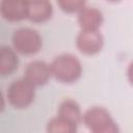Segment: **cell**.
<instances>
[{
	"mask_svg": "<svg viewBox=\"0 0 133 133\" xmlns=\"http://www.w3.org/2000/svg\"><path fill=\"white\" fill-rule=\"evenodd\" d=\"M90 132L91 133H119V128H118V125L115 123V121L111 118L106 123L92 129Z\"/></svg>",
	"mask_w": 133,
	"mask_h": 133,
	"instance_id": "14",
	"label": "cell"
},
{
	"mask_svg": "<svg viewBox=\"0 0 133 133\" xmlns=\"http://www.w3.org/2000/svg\"><path fill=\"white\" fill-rule=\"evenodd\" d=\"M51 76L62 83H74L82 75V64L73 54L64 53L56 56L49 64Z\"/></svg>",
	"mask_w": 133,
	"mask_h": 133,
	"instance_id": "1",
	"label": "cell"
},
{
	"mask_svg": "<svg viewBox=\"0 0 133 133\" xmlns=\"http://www.w3.org/2000/svg\"><path fill=\"white\" fill-rule=\"evenodd\" d=\"M14 50L23 55H34L43 47V38L39 32L31 27H20L11 36Z\"/></svg>",
	"mask_w": 133,
	"mask_h": 133,
	"instance_id": "2",
	"label": "cell"
},
{
	"mask_svg": "<svg viewBox=\"0 0 133 133\" xmlns=\"http://www.w3.org/2000/svg\"><path fill=\"white\" fill-rule=\"evenodd\" d=\"M19 66V56L14 48L0 46V77L14 74Z\"/></svg>",
	"mask_w": 133,
	"mask_h": 133,
	"instance_id": "9",
	"label": "cell"
},
{
	"mask_svg": "<svg viewBox=\"0 0 133 133\" xmlns=\"http://www.w3.org/2000/svg\"><path fill=\"white\" fill-rule=\"evenodd\" d=\"M35 98V87L24 78L14 80L6 90V100L17 108L24 109L29 107Z\"/></svg>",
	"mask_w": 133,
	"mask_h": 133,
	"instance_id": "3",
	"label": "cell"
},
{
	"mask_svg": "<svg viewBox=\"0 0 133 133\" xmlns=\"http://www.w3.org/2000/svg\"><path fill=\"white\" fill-rule=\"evenodd\" d=\"M57 5L64 12L78 14L81 9H83L86 6V2L82 0H60L57 2Z\"/></svg>",
	"mask_w": 133,
	"mask_h": 133,
	"instance_id": "13",
	"label": "cell"
},
{
	"mask_svg": "<svg viewBox=\"0 0 133 133\" xmlns=\"http://www.w3.org/2000/svg\"><path fill=\"white\" fill-rule=\"evenodd\" d=\"M82 114L83 113L81 111V107L73 99H65L58 106L57 115L69 119L77 125L82 122Z\"/></svg>",
	"mask_w": 133,
	"mask_h": 133,
	"instance_id": "11",
	"label": "cell"
},
{
	"mask_svg": "<svg viewBox=\"0 0 133 133\" xmlns=\"http://www.w3.org/2000/svg\"><path fill=\"white\" fill-rule=\"evenodd\" d=\"M111 118L112 116L110 112L101 106L90 107L82 114V122L90 131Z\"/></svg>",
	"mask_w": 133,
	"mask_h": 133,
	"instance_id": "10",
	"label": "cell"
},
{
	"mask_svg": "<svg viewBox=\"0 0 133 133\" xmlns=\"http://www.w3.org/2000/svg\"><path fill=\"white\" fill-rule=\"evenodd\" d=\"M53 5L47 0H26V19L33 23H44L51 19Z\"/></svg>",
	"mask_w": 133,
	"mask_h": 133,
	"instance_id": "6",
	"label": "cell"
},
{
	"mask_svg": "<svg viewBox=\"0 0 133 133\" xmlns=\"http://www.w3.org/2000/svg\"><path fill=\"white\" fill-rule=\"evenodd\" d=\"M50 66L43 60L30 61L24 70V79L27 80L34 87L45 85L51 78Z\"/></svg>",
	"mask_w": 133,
	"mask_h": 133,
	"instance_id": "5",
	"label": "cell"
},
{
	"mask_svg": "<svg viewBox=\"0 0 133 133\" xmlns=\"http://www.w3.org/2000/svg\"><path fill=\"white\" fill-rule=\"evenodd\" d=\"M4 108H5V98L2 94V91L0 90V113L4 110Z\"/></svg>",
	"mask_w": 133,
	"mask_h": 133,
	"instance_id": "15",
	"label": "cell"
},
{
	"mask_svg": "<svg viewBox=\"0 0 133 133\" xmlns=\"http://www.w3.org/2000/svg\"><path fill=\"white\" fill-rule=\"evenodd\" d=\"M78 125L61 116H54L47 123V133H77Z\"/></svg>",
	"mask_w": 133,
	"mask_h": 133,
	"instance_id": "12",
	"label": "cell"
},
{
	"mask_svg": "<svg viewBox=\"0 0 133 133\" xmlns=\"http://www.w3.org/2000/svg\"><path fill=\"white\" fill-rule=\"evenodd\" d=\"M77 21L81 30H99L103 24L104 17L97 7L86 5L78 12Z\"/></svg>",
	"mask_w": 133,
	"mask_h": 133,
	"instance_id": "8",
	"label": "cell"
},
{
	"mask_svg": "<svg viewBox=\"0 0 133 133\" xmlns=\"http://www.w3.org/2000/svg\"><path fill=\"white\" fill-rule=\"evenodd\" d=\"M0 16L8 22H20L26 19V0L1 1Z\"/></svg>",
	"mask_w": 133,
	"mask_h": 133,
	"instance_id": "7",
	"label": "cell"
},
{
	"mask_svg": "<svg viewBox=\"0 0 133 133\" xmlns=\"http://www.w3.org/2000/svg\"><path fill=\"white\" fill-rule=\"evenodd\" d=\"M104 46V37L100 30H81L76 37L77 49L85 55L99 53Z\"/></svg>",
	"mask_w": 133,
	"mask_h": 133,
	"instance_id": "4",
	"label": "cell"
}]
</instances>
